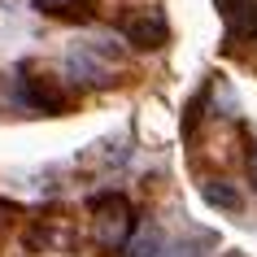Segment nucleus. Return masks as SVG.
I'll return each mask as SVG.
<instances>
[{
	"label": "nucleus",
	"instance_id": "obj_1",
	"mask_svg": "<svg viewBox=\"0 0 257 257\" xmlns=\"http://www.w3.org/2000/svg\"><path fill=\"white\" fill-rule=\"evenodd\" d=\"M87 209H92L96 248H100V253H122L126 240L136 235V209H131V201L118 196V192H105V196H96Z\"/></svg>",
	"mask_w": 257,
	"mask_h": 257
},
{
	"label": "nucleus",
	"instance_id": "obj_2",
	"mask_svg": "<svg viewBox=\"0 0 257 257\" xmlns=\"http://www.w3.org/2000/svg\"><path fill=\"white\" fill-rule=\"evenodd\" d=\"M22 100H27L31 109H44V113H66L70 105H74V96L61 87V79H53V74H27L22 79Z\"/></svg>",
	"mask_w": 257,
	"mask_h": 257
},
{
	"label": "nucleus",
	"instance_id": "obj_3",
	"mask_svg": "<svg viewBox=\"0 0 257 257\" xmlns=\"http://www.w3.org/2000/svg\"><path fill=\"white\" fill-rule=\"evenodd\" d=\"M122 35L136 44V48H162L170 31H166V18L157 9H140V14H131L122 22Z\"/></svg>",
	"mask_w": 257,
	"mask_h": 257
},
{
	"label": "nucleus",
	"instance_id": "obj_4",
	"mask_svg": "<svg viewBox=\"0 0 257 257\" xmlns=\"http://www.w3.org/2000/svg\"><path fill=\"white\" fill-rule=\"evenodd\" d=\"M100 44H87V48H74L70 53V74H79L83 83H96V87H105V83H113V66L109 61H100Z\"/></svg>",
	"mask_w": 257,
	"mask_h": 257
},
{
	"label": "nucleus",
	"instance_id": "obj_5",
	"mask_svg": "<svg viewBox=\"0 0 257 257\" xmlns=\"http://www.w3.org/2000/svg\"><path fill=\"white\" fill-rule=\"evenodd\" d=\"M231 40H257V0H218Z\"/></svg>",
	"mask_w": 257,
	"mask_h": 257
},
{
	"label": "nucleus",
	"instance_id": "obj_6",
	"mask_svg": "<svg viewBox=\"0 0 257 257\" xmlns=\"http://www.w3.org/2000/svg\"><path fill=\"white\" fill-rule=\"evenodd\" d=\"M100 0H35L44 18H61V22H87Z\"/></svg>",
	"mask_w": 257,
	"mask_h": 257
},
{
	"label": "nucleus",
	"instance_id": "obj_7",
	"mask_svg": "<svg viewBox=\"0 0 257 257\" xmlns=\"http://www.w3.org/2000/svg\"><path fill=\"white\" fill-rule=\"evenodd\" d=\"M201 196L214 205V209H227V214H235V209L244 205V196L231 188V183H222V179H209V183H201Z\"/></svg>",
	"mask_w": 257,
	"mask_h": 257
},
{
	"label": "nucleus",
	"instance_id": "obj_8",
	"mask_svg": "<svg viewBox=\"0 0 257 257\" xmlns=\"http://www.w3.org/2000/svg\"><path fill=\"white\" fill-rule=\"evenodd\" d=\"M122 253H126V257H157V253H162V235H157V231H140V235L126 240Z\"/></svg>",
	"mask_w": 257,
	"mask_h": 257
},
{
	"label": "nucleus",
	"instance_id": "obj_9",
	"mask_svg": "<svg viewBox=\"0 0 257 257\" xmlns=\"http://www.w3.org/2000/svg\"><path fill=\"white\" fill-rule=\"evenodd\" d=\"M248 183H253V192H257V149L248 153Z\"/></svg>",
	"mask_w": 257,
	"mask_h": 257
},
{
	"label": "nucleus",
	"instance_id": "obj_10",
	"mask_svg": "<svg viewBox=\"0 0 257 257\" xmlns=\"http://www.w3.org/2000/svg\"><path fill=\"white\" fill-rule=\"evenodd\" d=\"M0 235H5V205H0Z\"/></svg>",
	"mask_w": 257,
	"mask_h": 257
}]
</instances>
